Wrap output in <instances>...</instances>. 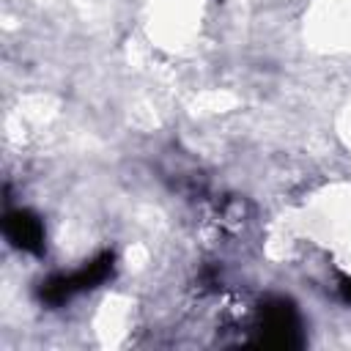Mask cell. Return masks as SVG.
<instances>
[{"mask_svg":"<svg viewBox=\"0 0 351 351\" xmlns=\"http://www.w3.org/2000/svg\"><path fill=\"white\" fill-rule=\"evenodd\" d=\"M8 233H11L14 239H19L22 247H36V241L41 239V228H38V222L30 219V217H25V214L11 217V222H8Z\"/></svg>","mask_w":351,"mask_h":351,"instance_id":"obj_1","label":"cell"}]
</instances>
